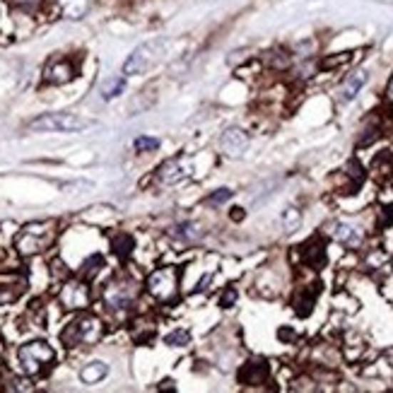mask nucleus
<instances>
[{
    "instance_id": "26",
    "label": "nucleus",
    "mask_w": 393,
    "mask_h": 393,
    "mask_svg": "<svg viewBox=\"0 0 393 393\" xmlns=\"http://www.w3.org/2000/svg\"><path fill=\"white\" fill-rule=\"evenodd\" d=\"M136 148H138V152H152V150L160 148V141H157V138H138Z\"/></svg>"
},
{
    "instance_id": "8",
    "label": "nucleus",
    "mask_w": 393,
    "mask_h": 393,
    "mask_svg": "<svg viewBox=\"0 0 393 393\" xmlns=\"http://www.w3.org/2000/svg\"><path fill=\"white\" fill-rule=\"evenodd\" d=\"M61 304L66 309H87L90 307L92 292H90V285L85 280H71L63 285L61 295H58Z\"/></svg>"
},
{
    "instance_id": "1",
    "label": "nucleus",
    "mask_w": 393,
    "mask_h": 393,
    "mask_svg": "<svg viewBox=\"0 0 393 393\" xmlns=\"http://www.w3.org/2000/svg\"><path fill=\"white\" fill-rule=\"evenodd\" d=\"M56 237V225L53 222H31L17 234L15 249L20 256H36V253L46 251Z\"/></svg>"
},
{
    "instance_id": "30",
    "label": "nucleus",
    "mask_w": 393,
    "mask_h": 393,
    "mask_svg": "<svg viewBox=\"0 0 393 393\" xmlns=\"http://www.w3.org/2000/svg\"><path fill=\"white\" fill-rule=\"evenodd\" d=\"M234 302H237V292H234V290H227V292L222 295V307L230 309Z\"/></svg>"
},
{
    "instance_id": "16",
    "label": "nucleus",
    "mask_w": 393,
    "mask_h": 393,
    "mask_svg": "<svg viewBox=\"0 0 393 393\" xmlns=\"http://www.w3.org/2000/svg\"><path fill=\"white\" fill-rule=\"evenodd\" d=\"M304 261L312 265V268H321V265L326 263V249H323V242L312 239V242L304 244Z\"/></svg>"
},
{
    "instance_id": "21",
    "label": "nucleus",
    "mask_w": 393,
    "mask_h": 393,
    "mask_svg": "<svg viewBox=\"0 0 393 393\" xmlns=\"http://www.w3.org/2000/svg\"><path fill=\"white\" fill-rule=\"evenodd\" d=\"M131 246H133V239L128 237V234H121V237L113 239V251H116L118 256H128Z\"/></svg>"
},
{
    "instance_id": "28",
    "label": "nucleus",
    "mask_w": 393,
    "mask_h": 393,
    "mask_svg": "<svg viewBox=\"0 0 393 393\" xmlns=\"http://www.w3.org/2000/svg\"><path fill=\"white\" fill-rule=\"evenodd\" d=\"M232 198V191H227V188H222V191H218L215 195H210V198H208V203H225V200H230Z\"/></svg>"
},
{
    "instance_id": "4",
    "label": "nucleus",
    "mask_w": 393,
    "mask_h": 393,
    "mask_svg": "<svg viewBox=\"0 0 393 393\" xmlns=\"http://www.w3.org/2000/svg\"><path fill=\"white\" fill-rule=\"evenodd\" d=\"M53 347L44 340H31V343H24L20 350H17V359L22 364V372L29 374V377H36L41 374L46 367L53 362Z\"/></svg>"
},
{
    "instance_id": "14",
    "label": "nucleus",
    "mask_w": 393,
    "mask_h": 393,
    "mask_svg": "<svg viewBox=\"0 0 393 393\" xmlns=\"http://www.w3.org/2000/svg\"><path fill=\"white\" fill-rule=\"evenodd\" d=\"M367 80H369L367 71H357V73L347 75L345 82L340 85V101H352L359 94V90L367 85Z\"/></svg>"
},
{
    "instance_id": "15",
    "label": "nucleus",
    "mask_w": 393,
    "mask_h": 393,
    "mask_svg": "<svg viewBox=\"0 0 393 393\" xmlns=\"http://www.w3.org/2000/svg\"><path fill=\"white\" fill-rule=\"evenodd\" d=\"M239 379H242V384H263L265 379H268V364L265 362H249L239 374Z\"/></svg>"
},
{
    "instance_id": "31",
    "label": "nucleus",
    "mask_w": 393,
    "mask_h": 393,
    "mask_svg": "<svg viewBox=\"0 0 393 393\" xmlns=\"http://www.w3.org/2000/svg\"><path fill=\"white\" fill-rule=\"evenodd\" d=\"M386 97H389V101H393V78L389 82V90H386Z\"/></svg>"
},
{
    "instance_id": "13",
    "label": "nucleus",
    "mask_w": 393,
    "mask_h": 393,
    "mask_svg": "<svg viewBox=\"0 0 393 393\" xmlns=\"http://www.w3.org/2000/svg\"><path fill=\"white\" fill-rule=\"evenodd\" d=\"M27 287V280L17 272L12 275H0V304H10L15 300H20V295Z\"/></svg>"
},
{
    "instance_id": "9",
    "label": "nucleus",
    "mask_w": 393,
    "mask_h": 393,
    "mask_svg": "<svg viewBox=\"0 0 393 393\" xmlns=\"http://www.w3.org/2000/svg\"><path fill=\"white\" fill-rule=\"evenodd\" d=\"M75 75H78V66H75L71 58H53L44 68V80H46L49 85H66Z\"/></svg>"
},
{
    "instance_id": "6",
    "label": "nucleus",
    "mask_w": 393,
    "mask_h": 393,
    "mask_svg": "<svg viewBox=\"0 0 393 393\" xmlns=\"http://www.w3.org/2000/svg\"><path fill=\"white\" fill-rule=\"evenodd\" d=\"M136 285L131 280H111L104 290V302L106 309L111 312H121V309H128L133 300H136Z\"/></svg>"
},
{
    "instance_id": "29",
    "label": "nucleus",
    "mask_w": 393,
    "mask_h": 393,
    "mask_svg": "<svg viewBox=\"0 0 393 393\" xmlns=\"http://www.w3.org/2000/svg\"><path fill=\"white\" fill-rule=\"evenodd\" d=\"M345 61H350V53H338L335 58L323 63V68H335V66H340V63H345Z\"/></svg>"
},
{
    "instance_id": "20",
    "label": "nucleus",
    "mask_w": 393,
    "mask_h": 393,
    "mask_svg": "<svg viewBox=\"0 0 393 393\" xmlns=\"http://www.w3.org/2000/svg\"><path fill=\"white\" fill-rule=\"evenodd\" d=\"M188 343H191V333H188L186 328H176V331L167 335V345H172V347H183Z\"/></svg>"
},
{
    "instance_id": "19",
    "label": "nucleus",
    "mask_w": 393,
    "mask_h": 393,
    "mask_svg": "<svg viewBox=\"0 0 393 393\" xmlns=\"http://www.w3.org/2000/svg\"><path fill=\"white\" fill-rule=\"evenodd\" d=\"M316 292H319V290H314L312 295H309L307 290H302V297H297V300H295V312L300 314V316H309V314H312L314 302H316Z\"/></svg>"
},
{
    "instance_id": "18",
    "label": "nucleus",
    "mask_w": 393,
    "mask_h": 393,
    "mask_svg": "<svg viewBox=\"0 0 393 393\" xmlns=\"http://www.w3.org/2000/svg\"><path fill=\"white\" fill-rule=\"evenodd\" d=\"M106 374H109V367H106L104 362H92L80 372V379L85 384H97L106 377Z\"/></svg>"
},
{
    "instance_id": "10",
    "label": "nucleus",
    "mask_w": 393,
    "mask_h": 393,
    "mask_svg": "<svg viewBox=\"0 0 393 393\" xmlns=\"http://www.w3.org/2000/svg\"><path fill=\"white\" fill-rule=\"evenodd\" d=\"M326 232L331 234L335 242L345 244V246H359L362 244V230H359L357 225H352V222H345V220H338V222H331V225L326 227Z\"/></svg>"
},
{
    "instance_id": "24",
    "label": "nucleus",
    "mask_w": 393,
    "mask_h": 393,
    "mask_svg": "<svg viewBox=\"0 0 393 393\" xmlns=\"http://www.w3.org/2000/svg\"><path fill=\"white\" fill-rule=\"evenodd\" d=\"M12 5L22 12H36L44 5V0H12Z\"/></svg>"
},
{
    "instance_id": "17",
    "label": "nucleus",
    "mask_w": 393,
    "mask_h": 393,
    "mask_svg": "<svg viewBox=\"0 0 393 393\" xmlns=\"http://www.w3.org/2000/svg\"><path fill=\"white\" fill-rule=\"evenodd\" d=\"M90 3L92 0H61V10H63V15L71 17V20H80V17L87 15Z\"/></svg>"
},
{
    "instance_id": "23",
    "label": "nucleus",
    "mask_w": 393,
    "mask_h": 393,
    "mask_svg": "<svg viewBox=\"0 0 393 393\" xmlns=\"http://www.w3.org/2000/svg\"><path fill=\"white\" fill-rule=\"evenodd\" d=\"M174 237L183 239V242H193V239H198V232H193V225H181L176 227V230L172 232Z\"/></svg>"
},
{
    "instance_id": "3",
    "label": "nucleus",
    "mask_w": 393,
    "mask_h": 393,
    "mask_svg": "<svg viewBox=\"0 0 393 393\" xmlns=\"http://www.w3.org/2000/svg\"><path fill=\"white\" fill-rule=\"evenodd\" d=\"M164 49H167V39H152L141 44L123 63V75H141L150 71L157 61L162 58Z\"/></svg>"
},
{
    "instance_id": "27",
    "label": "nucleus",
    "mask_w": 393,
    "mask_h": 393,
    "mask_svg": "<svg viewBox=\"0 0 393 393\" xmlns=\"http://www.w3.org/2000/svg\"><path fill=\"white\" fill-rule=\"evenodd\" d=\"M123 90V80H116V82H111V85H106L104 87V97L109 99V97H116L118 92Z\"/></svg>"
},
{
    "instance_id": "22",
    "label": "nucleus",
    "mask_w": 393,
    "mask_h": 393,
    "mask_svg": "<svg viewBox=\"0 0 393 393\" xmlns=\"http://www.w3.org/2000/svg\"><path fill=\"white\" fill-rule=\"evenodd\" d=\"M282 222H285V227H287V232H295L297 227H300V222H302V215L297 213L295 208H290V210L282 215Z\"/></svg>"
},
{
    "instance_id": "11",
    "label": "nucleus",
    "mask_w": 393,
    "mask_h": 393,
    "mask_svg": "<svg viewBox=\"0 0 393 393\" xmlns=\"http://www.w3.org/2000/svg\"><path fill=\"white\" fill-rule=\"evenodd\" d=\"M220 148L227 157H242L246 148H249V136H246L242 128H230L222 133Z\"/></svg>"
},
{
    "instance_id": "5",
    "label": "nucleus",
    "mask_w": 393,
    "mask_h": 393,
    "mask_svg": "<svg viewBox=\"0 0 393 393\" xmlns=\"http://www.w3.org/2000/svg\"><path fill=\"white\" fill-rule=\"evenodd\" d=\"M92 121L82 116H75V113H44V116L34 118L29 123L31 131H58V133H75V131H85L90 128Z\"/></svg>"
},
{
    "instance_id": "7",
    "label": "nucleus",
    "mask_w": 393,
    "mask_h": 393,
    "mask_svg": "<svg viewBox=\"0 0 393 393\" xmlns=\"http://www.w3.org/2000/svg\"><path fill=\"white\" fill-rule=\"evenodd\" d=\"M176 280H179V272L174 268H160L155 272H150L148 277V292L157 300L167 302L176 295Z\"/></svg>"
},
{
    "instance_id": "25",
    "label": "nucleus",
    "mask_w": 393,
    "mask_h": 393,
    "mask_svg": "<svg viewBox=\"0 0 393 393\" xmlns=\"http://www.w3.org/2000/svg\"><path fill=\"white\" fill-rule=\"evenodd\" d=\"M99 265H104V258H101V256H92V258H87V261H85V270H82V275H85V277H92L94 272L99 270Z\"/></svg>"
},
{
    "instance_id": "2",
    "label": "nucleus",
    "mask_w": 393,
    "mask_h": 393,
    "mask_svg": "<svg viewBox=\"0 0 393 393\" xmlns=\"http://www.w3.org/2000/svg\"><path fill=\"white\" fill-rule=\"evenodd\" d=\"M104 333V326L97 316H80L75 319L66 331L61 333L63 345L68 347H80V345H94Z\"/></svg>"
},
{
    "instance_id": "12",
    "label": "nucleus",
    "mask_w": 393,
    "mask_h": 393,
    "mask_svg": "<svg viewBox=\"0 0 393 393\" xmlns=\"http://www.w3.org/2000/svg\"><path fill=\"white\" fill-rule=\"evenodd\" d=\"M188 172H191V162H188L186 157H174V160H167L162 164L157 176H160L162 183H176L186 179Z\"/></svg>"
}]
</instances>
